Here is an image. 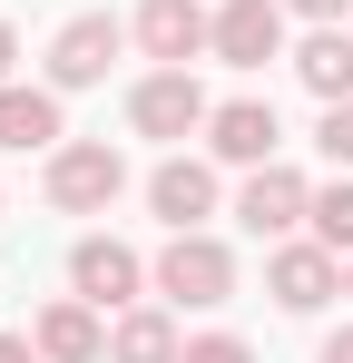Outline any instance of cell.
I'll return each instance as SVG.
<instances>
[{
  "mask_svg": "<svg viewBox=\"0 0 353 363\" xmlns=\"http://www.w3.org/2000/svg\"><path fill=\"white\" fill-rule=\"evenodd\" d=\"M138 196H147V216H157L167 236H186V226H216V216H226L235 186H226V167H216L206 147H167V157L147 167V186H138Z\"/></svg>",
  "mask_w": 353,
  "mask_h": 363,
  "instance_id": "cell-2",
  "label": "cell"
},
{
  "mask_svg": "<svg viewBox=\"0 0 353 363\" xmlns=\"http://www.w3.org/2000/svg\"><path fill=\"white\" fill-rule=\"evenodd\" d=\"M294 89L314 99V108H334V99H353V20H324V30H304L285 50Z\"/></svg>",
  "mask_w": 353,
  "mask_h": 363,
  "instance_id": "cell-15",
  "label": "cell"
},
{
  "mask_svg": "<svg viewBox=\"0 0 353 363\" xmlns=\"http://www.w3.org/2000/svg\"><path fill=\"white\" fill-rule=\"evenodd\" d=\"M157 295H167L176 314H216V304H235V245L216 236V226L167 236V245H157Z\"/></svg>",
  "mask_w": 353,
  "mask_h": 363,
  "instance_id": "cell-3",
  "label": "cell"
},
{
  "mask_svg": "<svg viewBox=\"0 0 353 363\" xmlns=\"http://www.w3.org/2000/svg\"><path fill=\"white\" fill-rule=\"evenodd\" d=\"M186 363H255V344L226 334V324H206V334H186Z\"/></svg>",
  "mask_w": 353,
  "mask_h": 363,
  "instance_id": "cell-18",
  "label": "cell"
},
{
  "mask_svg": "<svg viewBox=\"0 0 353 363\" xmlns=\"http://www.w3.org/2000/svg\"><path fill=\"white\" fill-rule=\"evenodd\" d=\"M40 196H50L59 216H108L118 196H128V147L118 138H59L50 157H40Z\"/></svg>",
  "mask_w": 353,
  "mask_h": 363,
  "instance_id": "cell-1",
  "label": "cell"
},
{
  "mask_svg": "<svg viewBox=\"0 0 353 363\" xmlns=\"http://www.w3.org/2000/svg\"><path fill=\"white\" fill-rule=\"evenodd\" d=\"M128 40L147 69H196L216 40V0H138L128 10Z\"/></svg>",
  "mask_w": 353,
  "mask_h": 363,
  "instance_id": "cell-8",
  "label": "cell"
},
{
  "mask_svg": "<svg viewBox=\"0 0 353 363\" xmlns=\"http://www.w3.org/2000/svg\"><path fill=\"white\" fill-rule=\"evenodd\" d=\"M314 157H324V167H353V99L314 108Z\"/></svg>",
  "mask_w": 353,
  "mask_h": 363,
  "instance_id": "cell-17",
  "label": "cell"
},
{
  "mask_svg": "<svg viewBox=\"0 0 353 363\" xmlns=\"http://www.w3.org/2000/svg\"><path fill=\"white\" fill-rule=\"evenodd\" d=\"M118 50H138L118 10H69V20L50 30V50H40V79H50L59 99H79V89H99V79L118 69Z\"/></svg>",
  "mask_w": 353,
  "mask_h": 363,
  "instance_id": "cell-6",
  "label": "cell"
},
{
  "mask_svg": "<svg viewBox=\"0 0 353 363\" xmlns=\"http://www.w3.org/2000/svg\"><path fill=\"white\" fill-rule=\"evenodd\" d=\"M0 206H10V196H0Z\"/></svg>",
  "mask_w": 353,
  "mask_h": 363,
  "instance_id": "cell-24",
  "label": "cell"
},
{
  "mask_svg": "<svg viewBox=\"0 0 353 363\" xmlns=\"http://www.w3.org/2000/svg\"><path fill=\"white\" fill-rule=\"evenodd\" d=\"M206 118H216V99H206L196 69H138L128 79V138L186 147V138H206Z\"/></svg>",
  "mask_w": 353,
  "mask_h": 363,
  "instance_id": "cell-4",
  "label": "cell"
},
{
  "mask_svg": "<svg viewBox=\"0 0 353 363\" xmlns=\"http://www.w3.org/2000/svg\"><path fill=\"white\" fill-rule=\"evenodd\" d=\"M206 157H216L226 177L265 167V157H285V118H275V99H255V89L216 99V118H206Z\"/></svg>",
  "mask_w": 353,
  "mask_h": 363,
  "instance_id": "cell-9",
  "label": "cell"
},
{
  "mask_svg": "<svg viewBox=\"0 0 353 363\" xmlns=\"http://www.w3.org/2000/svg\"><path fill=\"white\" fill-rule=\"evenodd\" d=\"M294 20H304V30H324V20H353V0H285Z\"/></svg>",
  "mask_w": 353,
  "mask_h": 363,
  "instance_id": "cell-19",
  "label": "cell"
},
{
  "mask_svg": "<svg viewBox=\"0 0 353 363\" xmlns=\"http://www.w3.org/2000/svg\"><path fill=\"white\" fill-rule=\"evenodd\" d=\"M69 295H89L99 314H128L138 295H157V255H138L118 226H89L69 245Z\"/></svg>",
  "mask_w": 353,
  "mask_h": 363,
  "instance_id": "cell-5",
  "label": "cell"
},
{
  "mask_svg": "<svg viewBox=\"0 0 353 363\" xmlns=\"http://www.w3.org/2000/svg\"><path fill=\"white\" fill-rule=\"evenodd\" d=\"M314 363H353V314L334 324V334H324V354H314Z\"/></svg>",
  "mask_w": 353,
  "mask_h": 363,
  "instance_id": "cell-21",
  "label": "cell"
},
{
  "mask_svg": "<svg viewBox=\"0 0 353 363\" xmlns=\"http://www.w3.org/2000/svg\"><path fill=\"white\" fill-rule=\"evenodd\" d=\"M304 236L334 245V255H353V167H334V177L314 186V206H304Z\"/></svg>",
  "mask_w": 353,
  "mask_h": 363,
  "instance_id": "cell-16",
  "label": "cell"
},
{
  "mask_svg": "<svg viewBox=\"0 0 353 363\" xmlns=\"http://www.w3.org/2000/svg\"><path fill=\"white\" fill-rule=\"evenodd\" d=\"M59 138H69V108L50 79H0V157H50Z\"/></svg>",
  "mask_w": 353,
  "mask_h": 363,
  "instance_id": "cell-12",
  "label": "cell"
},
{
  "mask_svg": "<svg viewBox=\"0 0 353 363\" xmlns=\"http://www.w3.org/2000/svg\"><path fill=\"white\" fill-rule=\"evenodd\" d=\"M108 363H186V314L167 295H138L128 314H108Z\"/></svg>",
  "mask_w": 353,
  "mask_h": 363,
  "instance_id": "cell-13",
  "label": "cell"
},
{
  "mask_svg": "<svg viewBox=\"0 0 353 363\" xmlns=\"http://www.w3.org/2000/svg\"><path fill=\"white\" fill-rule=\"evenodd\" d=\"M265 295L285 304V314H324V304L344 295V255L314 236H275L265 245Z\"/></svg>",
  "mask_w": 353,
  "mask_h": 363,
  "instance_id": "cell-11",
  "label": "cell"
},
{
  "mask_svg": "<svg viewBox=\"0 0 353 363\" xmlns=\"http://www.w3.org/2000/svg\"><path fill=\"white\" fill-rule=\"evenodd\" d=\"M0 79H20V30L0 20Z\"/></svg>",
  "mask_w": 353,
  "mask_h": 363,
  "instance_id": "cell-22",
  "label": "cell"
},
{
  "mask_svg": "<svg viewBox=\"0 0 353 363\" xmlns=\"http://www.w3.org/2000/svg\"><path fill=\"white\" fill-rule=\"evenodd\" d=\"M0 363H50V354H40L30 334H10V324H0Z\"/></svg>",
  "mask_w": 353,
  "mask_h": 363,
  "instance_id": "cell-20",
  "label": "cell"
},
{
  "mask_svg": "<svg viewBox=\"0 0 353 363\" xmlns=\"http://www.w3.org/2000/svg\"><path fill=\"white\" fill-rule=\"evenodd\" d=\"M30 344L50 363H108V314L89 295H50L40 314H30Z\"/></svg>",
  "mask_w": 353,
  "mask_h": 363,
  "instance_id": "cell-14",
  "label": "cell"
},
{
  "mask_svg": "<svg viewBox=\"0 0 353 363\" xmlns=\"http://www.w3.org/2000/svg\"><path fill=\"white\" fill-rule=\"evenodd\" d=\"M285 50H294V10L285 0H216V40H206L216 69H265Z\"/></svg>",
  "mask_w": 353,
  "mask_h": 363,
  "instance_id": "cell-10",
  "label": "cell"
},
{
  "mask_svg": "<svg viewBox=\"0 0 353 363\" xmlns=\"http://www.w3.org/2000/svg\"><path fill=\"white\" fill-rule=\"evenodd\" d=\"M344 304H353V255H344Z\"/></svg>",
  "mask_w": 353,
  "mask_h": 363,
  "instance_id": "cell-23",
  "label": "cell"
},
{
  "mask_svg": "<svg viewBox=\"0 0 353 363\" xmlns=\"http://www.w3.org/2000/svg\"><path fill=\"white\" fill-rule=\"evenodd\" d=\"M304 206H314V177L304 167H285V157H265V167H245L226 196V216L245 226L255 245H275V236H304Z\"/></svg>",
  "mask_w": 353,
  "mask_h": 363,
  "instance_id": "cell-7",
  "label": "cell"
}]
</instances>
